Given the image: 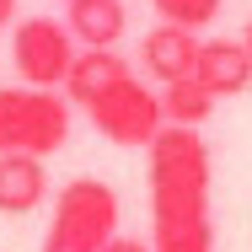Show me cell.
<instances>
[{"mask_svg": "<svg viewBox=\"0 0 252 252\" xmlns=\"http://www.w3.org/2000/svg\"><path fill=\"white\" fill-rule=\"evenodd\" d=\"M151 151V231H188L209 225V145L199 129L161 124Z\"/></svg>", "mask_w": 252, "mask_h": 252, "instance_id": "6da1fadb", "label": "cell"}, {"mask_svg": "<svg viewBox=\"0 0 252 252\" xmlns=\"http://www.w3.org/2000/svg\"><path fill=\"white\" fill-rule=\"evenodd\" d=\"M118 236V193L102 177H75L54 193V215L38 252H102Z\"/></svg>", "mask_w": 252, "mask_h": 252, "instance_id": "7a4b0ae2", "label": "cell"}, {"mask_svg": "<svg viewBox=\"0 0 252 252\" xmlns=\"http://www.w3.org/2000/svg\"><path fill=\"white\" fill-rule=\"evenodd\" d=\"M70 140V97L59 86H0V151L43 156Z\"/></svg>", "mask_w": 252, "mask_h": 252, "instance_id": "3957f363", "label": "cell"}, {"mask_svg": "<svg viewBox=\"0 0 252 252\" xmlns=\"http://www.w3.org/2000/svg\"><path fill=\"white\" fill-rule=\"evenodd\" d=\"M86 118H92V129H97L107 145H151L156 129L166 124L156 86L134 81V75H124L118 86H107V92L86 107Z\"/></svg>", "mask_w": 252, "mask_h": 252, "instance_id": "277c9868", "label": "cell"}, {"mask_svg": "<svg viewBox=\"0 0 252 252\" xmlns=\"http://www.w3.org/2000/svg\"><path fill=\"white\" fill-rule=\"evenodd\" d=\"M75 38L59 16H22L11 27V64L27 86H64V70L75 59Z\"/></svg>", "mask_w": 252, "mask_h": 252, "instance_id": "5b68a950", "label": "cell"}, {"mask_svg": "<svg viewBox=\"0 0 252 252\" xmlns=\"http://www.w3.org/2000/svg\"><path fill=\"white\" fill-rule=\"evenodd\" d=\"M193 59H199V32H188L177 22H156L140 38V70L156 86H166L177 75H193Z\"/></svg>", "mask_w": 252, "mask_h": 252, "instance_id": "8992f818", "label": "cell"}, {"mask_svg": "<svg viewBox=\"0 0 252 252\" xmlns=\"http://www.w3.org/2000/svg\"><path fill=\"white\" fill-rule=\"evenodd\" d=\"M193 75L215 97H236L252 86V49L242 38H199V59H193Z\"/></svg>", "mask_w": 252, "mask_h": 252, "instance_id": "52a82bcc", "label": "cell"}, {"mask_svg": "<svg viewBox=\"0 0 252 252\" xmlns=\"http://www.w3.org/2000/svg\"><path fill=\"white\" fill-rule=\"evenodd\" d=\"M129 75V59L118 49H75V59H70V70H64V97L81 102V107H92V102L107 92V86H118Z\"/></svg>", "mask_w": 252, "mask_h": 252, "instance_id": "ba28073f", "label": "cell"}, {"mask_svg": "<svg viewBox=\"0 0 252 252\" xmlns=\"http://www.w3.org/2000/svg\"><path fill=\"white\" fill-rule=\"evenodd\" d=\"M43 199H49L43 156L0 151V215H32Z\"/></svg>", "mask_w": 252, "mask_h": 252, "instance_id": "9c48e42d", "label": "cell"}, {"mask_svg": "<svg viewBox=\"0 0 252 252\" xmlns=\"http://www.w3.org/2000/svg\"><path fill=\"white\" fill-rule=\"evenodd\" d=\"M64 27L81 49H113L129 27L124 0H64Z\"/></svg>", "mask_w": 252, "mask_h": 252, "instance_id": "30bf717a", "label": "cell"}, {"mask_svg": "<svg viewBox=\"0 0 252 252\" xmlns=\"http://www.w3.org/2000/svg\"><path fill=\"white\" fill-rule=\"evenodd\" d=\"M156 97H161V118H166V124H183V129L209 124V113H215V102H220L199 75H177V81L156 86Z\"/></svg>", "mask_w": 252, "mask_h": 252, "instance_id": "8fae6325", "label": "cell"}, {"mask_svg": "<svg viewBox=\"0 0 252 252\" xmlns=\"http://www.w3.org/2000/svg\"><path fill=\"white\" fill-rule=\"evenodd\" d=\"M156 16L161 22H177V27H188V32H199V27H209L215 16H220V5L225 0H151Z\"/></svg>", "mask_w": 252, "mask_h": 252, "instance_id": "7c38bea8", "label": "cell"}, {"mask_svg": "<svg viewBox=\"0 0 252 252\" xmlns=\"http://www.w3.org/2000/svg\"><path fill=\"white\" fill-rule=\"evenodd\" d=\"M151 252H215V225H188V231H156Z\"/></svg>", "mask_w": 252, "mask_h": 252, "instance_id": "4fadbf2b", "label": "cell"}, {"mask_svg": "<svg viewBox=\"0 0 252 252\" xmlns=\"http://www.w3.org/2000/svg\"><path fill=\"white\" fill-rule=\"evenodd\" d=\"M102 252H151V242H140V236H113Z\"/></svg>", "mask_w": 252, "mask_h": 252, "instance_id": "5bb4252c", "label": "cell"}, {"mask_svg": "<svg viewBox=\"0 0 252 252\" xmlns=\"http://www.w3.org/2000/svg\"><path fill=\"white\" fill-rule=\"evenodd\" d=\"M16 22V0H0V27H11Z\"/></svg>", "mask_w": 252, "mask_h": 252, "instance_id": "9a60e30c", "label": "cell"}, {"mask_svg": "<svg viewBox=\"0 0 252 252\" xmlns=\"http://www.w3.org/2000/svg\"><path fill=\"white\" fill-rule=\"evenodd\" d=\"M242 43H247V49H252V16H247V32H242Z\"/></svg>", "mask_w": 252, "mask_h": 252, "instance_id": "2e32d148", "label": "cell"}]
</instances>
